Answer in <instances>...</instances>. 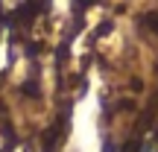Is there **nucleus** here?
Returning a JSON list of instances; mask_svg holds the SVG:
<instances>
[{
    "label": "nucleus",
    "instance_id": "f257e3e1",
    "mask_svg": "<svg viewBox=\"0 0 158 152\" xmlns=\"http://www.w3.org/2000/svg\"><path fill=\"white\" fill-rule=\"evenodd\" d=\"M108 152H114V149H108Z\"/></svg>",
    "mask_w": 158,
    "mask_h": 152
}]
</instances>
